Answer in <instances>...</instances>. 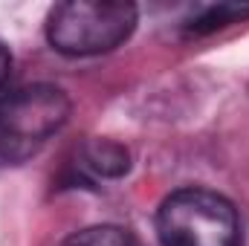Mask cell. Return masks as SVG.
Segmentation results:
<instances>
[{
  "instance_id": "obj_1",
  "label": "cell",
  "mask_w": 249,
  "mask_h": 246,
  "mask_svg": "<svg viewBox=\"0 0 249 246\" xmlns=\"http://www.w3.org/2000/svg\"><path fill=\"white\" fill-rule=\"evenodd\" d=\"M136 29V6L122 0H70L50 9L47 41L70 58L102 55L124 44Z\"/></svg>"
},
{
  "instance_id": "obj_2",
  "label": "cell",
  "mask_w": 249,
  "mask_h": 246,
  "mask_svg": "<svg viewBox=\"0 0 249 246\" xmlns=\"http://www.w3.org/2000/svg\"><path fill=\"white\" fill-rule=\"evenodd\" d=\"M157 235L162 246H238V209L217 191L180 188L157 209Z\"/></svg>"
},
{
  "instance_id": "obj_3",
  "label": "cell",
  "mask_w": 249,
  "mask_h": 246,
  "mask_svg": "<svg viewBox=\"0 0 249 246\" xmlns=\"http://www.w3.org/2000/svg\"><path fill=\"white\" fill-rule=\"evenodd\" d=\"M70 119V99L55 84H26L0 102V157L26 159Z\"/></svg>"
},
{
  "instance_id": "obj_4",
  "label": "cell",
  "mask_w": 249,
  "mask_h": 246,
  "mask_svg": "<svg viewBox=\"0 0 249 246\" xmlns=\"http://www.w3.org/2000/svg\"><path fill=\"white\" fill-rule=\"evenodd\" d=\"M84 165L102 177H122L130 165V157L122 145H116L110 139H93L84 148Z\"/></svg>"
},
{
  "instance_id": "obj_5",
  "label": "cell",
  "mask_w": 249,
  "mask_h": 246,
  "mask_svg": "<svg viewBox=\"0 0 249 246\" xmlns=\"http://www.w3.org/2000/svg\"><path fill=\"white\" fill-rule=\"evenodd\" d=\"M61 246H133V238L122 226L105 223V226H90V229L70 235Z\"/></svg>"
},
{
  "instance_id": "obj_6",
  "label": "cell",
  "mask_w": 249,
  "mask_h": 246,
  "mask_svg": "<svg viewBox=\"0 0 249 246\" xmlns=\"http://www.w3.org/2000/svg\"><path fill=\"white\" fill-rule=\"evenodd\" d=\"M9 70H12V55H9V47L0 41V90L9 81Z\"/></svg>"
}]
</instances>
